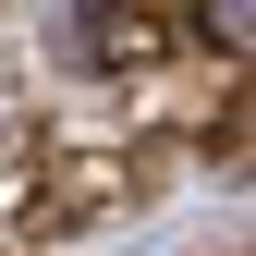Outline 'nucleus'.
Returning a JSON list of instances; mask_svg holds the SVG:
<instances>
[{"mask_svg": "<svg viewBox=\"0 0 256 256\" xmlns=\"http://www.w3.org/2000/svg\"><path fill=\"white\" fill-rule=\"evenodd\" d=\"M196 24H208L220 49H244V61H256V0H220V12H196Z\"/></svg>", "mask_w": 256, "mask_h": 256, "instance_id": "obj_1", "label": "nucleus"}]
</instances>
